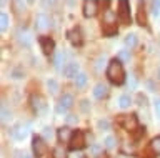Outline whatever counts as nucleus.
Segmentation results:
<instances>
[{"mask_svg": "<svg viewBox=\"0 0 160 158\" xmlns=\"http://www.w3.org/2000/svg\"><path fill=\"white\" fill-rule=\"evenodd\" d=\"M105 73H107V78L110 80V83H113V85H122L125 82V70L120 58H112Z\"/></svg>", "mask_w": 160, "mask_h": 158, "instance_id": "obj_1", "label": "nucleus"}, {"mask_svg": "<svg viewBox=\"0 0 160 158\" xmlns=\"http://www.w3.org/2000/svg\"><path fill=\"white\" fill-rule=\"evenodd\" d=\"M117 18L120 23L123 25H128L132 17H130V3L127 0H120L118 2V10H117Z\"/></svg>", "mask_w": 160, "mask_h": 158, "instance_id": "obj_2", "label": "nucleus"}, {"mask_svg": "<svg viewBox=\"0 0 160 158\" xmlns=\"http://www.w3.org/2000/svg\"><path fill=\"white\" fill-rule=\"evenodd\" d=\"M118 123L128 132L138 130V120H137V115H135V113H132V115H120Z\"/></svg>", "mask_w": 160, "mask_h": 158, "instance_id": "obj_3", "label": "nucleus"}, {"mask_svg": "<svg viewBox=\"0 0 160 158\" xmlns=\"http://www.w3.org/2000/svg\"><path fill=\"white\" fill-rule=\"evenodd\" d=\"M30 105H32V110L37 113V115H43L47 112V102L42 95H32L30 97Z\"/></svg>", "mask_w": 160, "mask_h": 158, "instance_id": "obj_4", "label": "nucleus"}, {"mask_svg": "<svg viewBox=\"0 0 160 158\" xmlns=\"http://www.w3.org/2000/svg\"><path fill=\"white\" fill-rule=\"evenodd\" d=\"M85 143H87L85 141V132L77 130V132H73L72 138H70L68 146H70V150H82L85 146Z\"/></svg>", "mask_w": 160, "mask_h": 158, "instance_id": "obj_5", "label": "nucleus"}, {"mask_svg": "<svg viewBox=\"0 0 160 158\" xmlns=\"http://www.w3.org/2000/svg\"><path fill=\"white\" fill-rule=\"evenodd\" d=\"M32 148H33V155L37 158L43 156L45 153H47V143H45L43 138H40L37 135L32 138Z\"/></svg>", "mask_w": 160, "mask_h": 158, "instance_id": "obj_6", "label": "nucleus"}, {"mask_svg": "<svg viewBox=\"0 0 160 158\" xmlns=\"http://www.w3.org/2000/svg\"><path fill=\"white\" fill-rule=\"evenodd\" d=\"M10 135H12L15 140H23V138L28 135V125L27 123H17L15 127L10 128Z\"/></svg>", "mask_w": 160, "mask_h": 158, "instance_id": "obj_7", "label": "nucleus"}, {"mask_svg": "<svg viewBox=\"0 0 160 158\" xmlns=\"http://www.w3.org/2000/svg\"><path fill=\"white\" fill-rule=\"evenodd\" d=\"M38 43H40V48H42V52L45 55H52L53 50H55V42L52 40L50 37H40L38 38Z\"/></svg>", "mask_w": 160, "mask_h": 158, "instance_id": "obj_8", "label": "nucleus"}, {"mask_svg": "<svg viewBox=\"0 0 160 158\" xmlns=\"http://www.w3.org/2000/svg\"><path fill=\"white\" fill-rule=\"evenodd\" d=\"M98 13V2L95 0H87L83 2V15L87 18H92Z\"/></svg>", "mask_w": 160, "mask_h": 158, "instance_id": "obj_9", "label": "nucleus"}, {"mask_svg": "<svg viewBox=\"0 0 160 158\" xmlns=\"http://www.w3.org/2000/svg\"><path fill=\"white\" fill-rule=\"evenodd\" d=\"M72 105H73V97L70 95V93H65V95H62V97H60V100H58L57 112L58 113H63V112H67Z\"/></svg>", "mask_w": 160, "mask_h": 158, "instance_id": "obj_10", "label": "nucleus"}, {"mask_svg": "<svg viewBox=\"0 0 160 158\" xmlns=\"http://www.w3.org/2000/svg\"><path fill=\"white\" fill-rule=\"evenodd\" d=\"M63 77L67 78H77L78 77V63L70 62L63 67Z\"/></svg>", "mask_w": 160, "mask_h": 158, "instance_id": "obj_11", "label": "nucleus"}, {"mask_svg": "<svg viewBox=\"0 0 160 158\" xmlns=\"http://www.w3.org/2000/svg\"><path fill=\"white\" fill-rule=\"evenodd\" d=\"M67 37H68V40L72 42V45H75V47L82 45V32H80L77 27L72 28V30H68L67 32Z\"/></svg>", "mask_w": 160, "mask_h": 158, "instance_id": "obj_12", "label": "nucleus"}, {"mask_svg": "<svg viewBox=\"0 0 160 158\" xmlns=\"http://www.w3.org/2000/svg\"><path fill=\"white\" fill-rule=\"evenodd\" d=\"M50 25V18L45 15V13H38L37 17H35V27L38 28V30H45Z\"/></svg>", "mask_w": 160, "mask_h": 158, "instance_id": "obj_13", "label": "nucleus"}, {"mask_svg": "<svg viewBox=\"0 0 160 158\" xmlns=\"http://www.w3.org/2000/svg\"><path fill=\"white\" fill-rule=\"evenodd\" d=\"M102 32L105 37H113L117 35V25L113 22H102Z\"/></svg>", "mask_w": 160, "mask_h": 158, "instance_id": "obj_14", "label": "nucleus"}, {"mask_svg": "<svg viewBox=\"0 0 160 158\" xmlns=\"http://www.w3.org/2000/svg\"><path fill=\"white\" fill-rule=\"evenodd\" d=\"M92 93H93L95 98H105V97H107V93H108V88H107L105 83H97V85L93 87Z\"/></svg>", "mask_w": 160, "mask_h": 158, "instance_id": "obj_15", "label": "nucleus"}, {"mask_svg": "<svg viewBox=\"0 0 160 158\" xmlns=\"http://www.w3.org/2000/svg\"><path fill=\"white\" fill-rule=\"evenodd\" d=\"M72 135H73V132L70 130L68 127H62V128H58V140H60V141H70Z\"/></svg>", "mask_w": 160, "mask_h": 158, "instance_id": "obj_16", "label": "nucleus"}, {"mask_svg": "<svg viewBox=\"0 0 160 158\" xmlns=\"http://www.w3.org/2000/svg\"><path fill=\"white\" fill-rule=\"evenodd\" d=\"M137 22H138V25H142V27H147V25H148L147 13H145L142 3H140V10H138V13H137Z\"/></svg>", "mask_w": 160, "mask_h": 158, "instance_id": "obj_17", "label": "nucleus"}, {"mask_svg": "<svg viewBox=\"0 0 160 158\" xmlns=\"http://www.w3.org/2000/svg\"><path fill=\"white\" fill-rule=\"evenodd\" d=\"M17 35H18V42H20V43H23L25 47L30 45V40H32V38H30V33H28L27 30H22V28H20Z\"/></svg>", "mask_w": 160, "mask_h": 158, "instance_id": "obj_18", "label": "nucleus"}, {"mask_svg": "<svg viewBox=\"0 0 160 158\" xmlns=\"http://www.w3.org/2000/svg\"><path fill=\"white\" fill-rule=\"evenodd\" d=\"M125 45L128 48H133L137 45V35H135V33H128V35L125 37Z\"/></svg>", "mask_w": 160, "mask_h": 158, "instance_id": "obj_19", "label": "nucleus"}, {"mask_svg": "<svg viewBox=\"0 0 160 158\" xmlns=\"http://www.w3.org/2000/svg\"><path fill=\"white\" fill-rule=\"evenodd\" d=\"M130 103H132V98H130L128 95H122L118 98V107L120 108H128Z\"/></svg>", "mask_w": 160, "mask_h": 158, "instance_id": "obj_20", "label": "nucleus"}, {"mask_svg": "<svg viewBox=\"0 0 160 158\" xmlns=\"http://www.w3.org/2000/svg\"><path fill=\"white\" fill-rule=\"evenodd\" d=\"M85 83H87V75L85 73H78V77L75 78V85L78 88H82V87H85Z\"/></svg>", "mask_w": 160, "mask_h": 158, "instance_id": "obj_21", "label": "nucleus"}, {"mask_svg": "<svg viewBox=\"0 0 160 158\" xmlns=\"http://www.w3.org/2000/svg\"><path fill=\"white\" fill-rule=\"evenodd\" d=\"M152 13H153L155 18H160V0L152 2Z\"/></svg>", "mask_w": 160, "mask_h": 158, "instance_id": "obj_22", "label": "nucleus"}, {"mask_svg": "<svg viewBox=\"0 0 160 158\" xmlns=\"http://www.w3.org/2000/svg\"><path fill=\"white\" fill-rule=\"evenodd\" d=\"M150 148H152L153 153H160V136L153 138V140L150 141Z\"/></svg>", "mask_w": 160, "mask_h": 158, "instance_id": "obj_23", "label": "nucleus"}, {"mask_svg": "<svg viewBox=\"0 0 160 158\" xmlns=\"http://www.w3.org/2000/svg\"><path fill=\"white\" fill-rule=\"evenodd\" d=\"M47 87H48L50 93H57V90H58V83L55 82L53 78H48L47 80Z\"/></svg>", "mask_w": 160, "mask_h": 158, "instance_id": "obj_24", "label": "nucleus"}, {"mask_svg": "<svg viewBox=\"0 0 160 158\" xmlns=\"http://www.w3.org/2000/svg\"><path fill=\"white\" fill-rule=\"evenodd\" d=\"M53 158H67V151L62 146H57L53 150Z\"/></svg>", "mask_w": 160, "mask_h": 158, "instance_id": "obj_25", "label": "nucleus"}, {"mask_svg": "<svg viewBox=\"0 0 160 158\" xmlns=\"http://www.w3.org/2000/svg\"><path fill=\"white\" fill-rule=\"evenodd\" d=\"M8 27V17H7V13H0V28H2V32L5 30V28Z\"/></svg>", "mask_w": 160, "mask_h": 158, "instance_id": "obj_26", "label": "nucleus"}, {"mask_svg": "<svg viewBox=\"0 0 160 158\" xmlns=\"http://www.w3.org/2000/svg\"><path fill=\"white\" fill-rule=\"evenodd\" d=\"M10 118H12V112H8L7 108H5V105H3V107H2V122L7 123Z\"/></svg>", "mask_w": 160, "mask_h": 158, "instance_id": "obj_27", "label": "nucleus"}, {"mask_svg": "<svg viewBox=\"0 0 160 158\" xmlns=\"http://www.w3.org/2000/svg\"><path fill=\"white\" fill-rule=\"evenodd\" d=\"M12 5H13V8H15V12H17V13H22V12H25V7H27L23 2H13Z\"/></svg>", "mask_w": 160, "mask_h": 158, "instance_id": "obj_28", "label": "nucleus"}, {"mask_svg": "<svg viewBox=\"0 0 160 158\" xmlns=\"http://www.w3.org/2000/svg\"><path fill=\"white\" fill-rule=\"evenodd\" d=\"M97 127H98V130L105 132V130H108V128H110V122L108 120H98Z\"/></svg>", "mask_w": 160, "mask_h": 158, "instance_id": "obj_29", "label": "nucleus"}, {"mask_svg": "<svg viewBox=\"0 0 160 158\" xmlns=\"http://www.w3.org/2000/svg\"><path fill=\"white\" fill-rule=\"evenodd\" d=\"M65 58V53L63 52H58L57 55H55V60H53V65L55 67H60V63H62V60Z\"/></svg>", "mask_w": 160, "mask_h": 158, "instance_id": "obj_30", "label": "nucleus"}, {"mask_svg": "<svg viewBox=\"0 0 160 158\" xmlns=\"http://www.w3.org/2000/svg\"><path fill=\"white\" fill-rule=\"evenodd\" d=\"M103 145H105V148H113L115 146V138L113 136H107L103 140Z\"/></svg>", "mask_w": 160, "mask_h": 158, "instance_id": "obj_31", "label": "nucleus"}, {"mask_svg": "<svg viewBox=\"0 0 160 158\" xmlns=\"http://www.w3.org/2000/svg\"><path fill=\"white\" fill-rule=\"evenodd\" d=\"M90 151H92V155H95V156H102L103 155V151H102V148H100L98 145H93L92 148H90Z\"/></svg>", "mask_w": 160, "mask_h": 158, "instance_id": "obj_32", "label": "nucleus"}, {"mask_svg": "<svg viewBox=\"0 0 160 158\" xmlns=\"http://www.w3.org/2000/svg\"><path fill=\"white\" fill-rule=\"evenodd\" d=\"M153 107H155V113H157V117L160 118V98H155Z\"/></svg>", "mask_w": 160, "mask_h": 158, "instance_id": "obj_33", "label": "nucleus"}, {"mask_svg": "<svg viewBox=\"0 0 160 158\" xmlns=\"http://www.w3.org/2000/svg\"><path fill=\"white\" fill-rule=\"evenodd\" d=\"M128 87L132 88V90H133V88H137V80H135L133 75H130V78H128Z\"/></svg>", "mask_w": 160, "mask_h": 158, "instance_id": "obj_34", "label": "nucleus"}, {"mask_svg": "<svg viewBox=\"0 0 160 158\" xmlns=\"http://www.w3.org/2000/svg\"><path fill=\"white\" fill-rule=\"evenodd\" d=\"M137 100H138V105H145V103H147V97L142 95V93H138V95H137Z\"/></svg>", "mask_w": 160, "mask_h": 158, "instance_id": "obj_35", "label": "nucleus"}, {"mask_svg": "<svg viewBox=\"0 0 160 158\" xmlns=\"http://www.w3.org/2000/svg\"><path fill=\"white\" fill-rule=\"evenodd\" d=\"M118 58H122V60H128L130 55H128V52H127V50H122V52L118 53Z\"/></svg>", "mask_w": 160, "mask_h": 158, "instance_id": "obj_36", "label": "nucleus"}, {"mask_svg": "<svg viewBox=\"0 0 160 158\" xmlns=\"http://www.w3.org/2000/svg\"><path fill=\"white\" fill-rule=\"evenodd\" d=\"M15 155H18L17 158H32V156L28 155V153H23V151H17V153H15Z\"/></svg>", "mask_w": 160, "mask_h": 158, "instance_id": "obj_37", "label": "nucleus"}, {"mask_svg": "<svg viewBox=\"0 0 160 158\" xmlns=\"http://www.w3.org/2000/svg\"><path fill=\"white\" fill-rule=\"evenodd\" d=\"M77 120H78V118L75 117V115H68V117H67V122H68V123H77Z\"/></svg>", "mask_w": 160, "mask_h": 158, "instance_id": "obj_38", "label": "nucleus"}, {"mask_svg": "<svg viewBox=\"0 0 160 158\" xmlns=\"http://www.w3.org/2000/svg\"><path fill=\"white\" fill-rule=\"evenodd\" d=\"M80 107H82V110H83V112H87V110H88V102H87V100H82Z\"/></svg>", "mask_w": 160, "mask_h": 158, "instance_id": "obj_39", "label": "nucleus"}, {"mask_svg": "<svg viewBox=\"0 0 160 158\" xmlns=\"http://www.w3.org/2000/svg\"><path fill=\"white\" fill-rule=\"evenodd\" d=\"M45 136H47V138H52V128H50V127H47V128H45Z\"/></svg>", "mask_w": 160, "mask_h": 158, "instance_id": "obj_40", "label": "nucleus"}, {"mask_svg": "<svg viewBox=\"0 0 160 158\" xmlns=\"http://www.w3.org/2000/svg\"><path fill=\"white\" fill-rule=\"evenodd\" d=\"M158 80H160V68H158Z\"/></svg>", "mask_w": 160, "mask_h": 158, "instance_id": "obj_41", "label": "nucleus"}]
</instances>
